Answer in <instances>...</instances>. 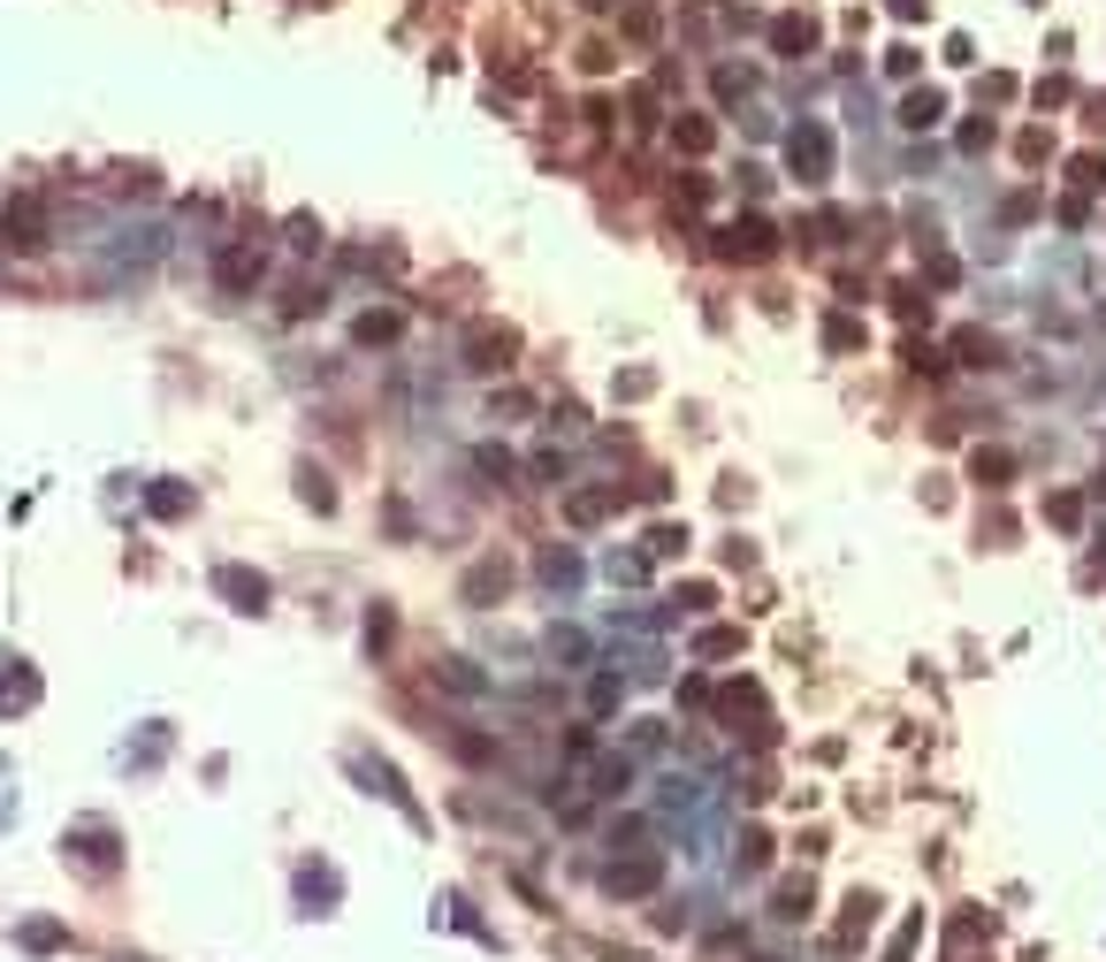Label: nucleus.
Instances as JSON below:
<instances>
[{
    "instance_id": "f257e3e1",
    "label": "nucleus",
    "mask_w": 1106,
    "mask_h": 962,
    "mask_svg": "<svg viewBox=\"0 0 1106 962\" xmlns=\"http://www.w3.org/2000/svg\"><path fill=\"white\" fill-rule=\"evenodd\" d=\"M656 886H664V855H656V848H633L619 863H603V894H611V902H641V894H656Z\"/></svg>"
},
{
    "instance_id": "f03ea898",
    "label": "nucleus",
    "mask_w": 1106,
    "mask_h": 962,
    "mask_svg": "<svg viewBox=\"0 0 1106 962\" xmlns=\"http://www.w3.org/2000/svg\"><path fill=\"white\" fill-rule=\"evenodd\" d=\"M54 237V222H46V199L38 191H15L8 206H0V245H15V253H38Z\"/></svg>"
},
{
    "instance_id": "7ed1b4c3",
    "label": "nucleus",
    "mask_w": 1106,
    "mask_h": 962,
    "mask_svg": "<svg viewBox=\"0 0 1106 962\" xmlns=\"http://www.w3.org/2000/svg\"><path fill=\"white\" fill-rule=\"evenodd\" d=\"M61 848H69V855H77L92 879H108V871L123 863V855H115V825H108V817H77V825L61 832Z\"/></svg>"
},
{
    "instance_id": "20e7f679",
    "label": "nucleus",
    "mask_w": 1106,
    "mask_h": 962,
    "mask_svg": "<svg viewBox=\"0 0 1106 962\" xmlns=\"http://www.w3.org/2000/svg\"><path fill=\"white\" fill-rule=\"evenodd\" d=\"M718 718H733V734H748V741H771V734H779L771 711H764V695H756V680H733V687L718 695Z\"/></svg>"
},
{
    "instance_id": "39448f33",
    "label": "nucleus",
    "mask_w": 1106,
    "mask_h": 962,
    "mask_svg": "<svg viewBox=\"0 0 1106 962\" xmlns=\"http://www.w3.org/2000/svg\"><path fill=\"white\" fill-rule=\"evenodd\" d=\"M787 160H793L801 183H824V176H832V131H824V123H793L787 131Z\"/></svg>"
},
{
    "instance_id": "423d86ee",
    "label": "nucleus",
    "mask_w": 1106,
    "mask_h": 962,
    "mask_svg": "<svg viewBox=\"0 0 1106 962\" xmlns=\"http://www.w3.org/2000/svg\"><path fill=\"white\" fill-rule=\"evenodd\" d=\"M718 253H725V260H771V253H779V230H771L764 214H741V222L718 230Z\"/></svg>"
},
{
    "instance_id": "0eeeda50",
    "label": "nucleus",
    "mask_w": 1106,
    "mask_h": 962,
    "mask_svg": "<svg viewBox=\"0 0 1106 962\" xmlns=\"http://www.w3.org/2000/svg\"><path fill=\"white\" fill-rule=\"evenodd\" d=\"M214 596H229V612H268V573H252V566H214Z\"/></svg>"
},
{
    "instance_id": "6e6552de",
    "label": "nucleus",
    "mask_w": 1106,
    "mask_h": 962,
    "mask_svg": "<svg viewBox=\"0 0 1106 962\" xmlns=\"http://www.w3.org/2000/svg\"><path fill=\"white\" fill-rule=\"evenodd\" d=\"M31 703H38V672L0 649V711H31Z\"/></svg>"
},
{
    "instance_id": "1a4fd4ad",
    "label": "nucleus",
    "mask_w": 1106,
    "mask_h": 962,
    "mask_svg": "<svg viewBox=\"0 0 1106 962\" xmlns=\"http://www.w3.org/2000/svg\"><path fill=\"white\" fill-rule=\"evenodd\" d=\"M351 772H359V780H374V787H382V795L397 802V809H405V817H413V825H428V817H420V802L405 795V780H397V772H390V764H382V757H351Z\"/></svg>"
},
{
    "instance_id": "9d476101",
    "label": "nucleus",
    "mask_w": 1106,
    "mask_h": 962,
    "mask_svg": "<svg viewBox=\"0 0 1106 962\" xmlns=\"http://www.w3.org/2000/svg\"><path fill=\"white\" fill-rule=\"evenodd\" d=\"M214 283H222V291H252V283H260V253L229 245V253L214 260Z\"/></svg>"
},
{
    "instance_id": "9b49d317",
    "label": "nucleus",
    "mask_w": 1106,
    "mask_h": 962,
    "mask_svg": "<svg viewBox=\"0 0 1106 962\" xmlns=\"http://www.w3.org/2000/svg\"><path fill=\"white\" fill-rule=\"evenodd\" d=\"M611 512H619V489H573V496H565V519H573V527H596V519H611Z\"/></svg>"
},
{
    "instance_id": "f8f14e48",
    "label": "nucleus",
    "mask_w": 1106,
    "mask_h": 962,
    "mask_svg": "<svg viewBox=\"0 0 1106 962\" xmlns=\"http://www.w3.org/2000/svg\"><path fill=\"white\" fill-rule=\"evenodd\" d=\"M466 351H474L481 374H488V367H511V328H474V336H466Z\"/></svg>"
},
{
    "instance_id": "ddd939ff",
    "label": "nucleus",
    "mask_w": 1106,
    "mask_h": 962,
    "mask_svg": "<svg viewBox=\"0 0 1106 962\" xmlns=\"http://www.w3.org/2000/svg\"><path fill=\"white\" fill-rule=\"evenodd\" d=\"M672 146H679V154H710V146H718V123H710V115H672Z\"/></svg>"
},
{
    "instance_id": "4468645a",
    "label": "nucleus",
    "mask_w": 1106,
    "mask_h": 962,
    "mask_svg": "<svg viewBox=\"0 0 1106 962\" xmlns=\"http://www.w3.org/2000/svg\"><path fill=\"white\" fill-rule=\"evenodd\" d=\"M870 925H878V894H862V886H855V894H847V917H839V948H855Z\"/></svg>"
},
{
    "instance_id": "2eb2a0df",
    "label": "nucleus",
    "mask_w": 1106,
    "mask_h": 962,
    "mask_svg": "<svg viewBox=\"0 0 1106 962\" xmlns=\"http://www.w3.org/2000/svg\"><path fill=\"white\" fill-rule=\"evenodd\" d=\"M939 115H947V92H909L901 100V131H932Z\"/></svg>"
},
{
    "instance_id": "dca6fc26",
    "label": "nucleus",
    "mask_w": 1106,
    "mask_h": 962,
    "mask_svg": "<svg viewBox=\"0 0 1106 962\" xmlns=\"http://www.w3.org/2000/svg\"><path fill=\"white\" fill-rule=\"evenodd\" d=\"M953 359H961V367H1000V336L961 328V336H953Z\"/></svg>"
},
{
    "instance_id": "f3484780",
    "label": "nucleus",
    "mask_w": 1106,
    "mask_h": 962,
    "mask_svg": "<svg viewBox=\"0 0 1106 962\" xmlns=\"http://www.w3.org/2000/svg\"><path fill=\"white\" fill-rule=\"evenodd\" d=\"M977 940H984V917H977V909H961V917H953V932H947V962H969V955H977Z\"/></svg>"
},
{
    "instance_id": "a211bd4d",
    "label": "nucleus",
    "mask_w": 1106,
    "mask_h": 962,
    "mask_svg": "<svg viewBox=\"0 0 1106 962\" xmlns=\"http://www.w3.org/2000/svg\"><path fill=\"white\" fill-rule=\"evenodd\" d=\"M436 680H443L451 695H481V687H488V680H481V672L466 664V657H443V664H436Z\"/></svg>"
},
{
    "instance_id": "6ab92c4d",
    "label": "nucleus",
    "mask_w": 1106,
    "mask_h": 962,
    "mask_svg": "<svg viewBox=\"0 0 1106 962\" xmlns=\"http://www.w3.org/2000/svg\"><path fill=\"white\" fill-rule=\"evenodd\" d=\"M1046 519H1053L1061 535H1076V527H1084V496H1076V489H1061V496H1046Z\"/></svg>"
},
{
    "instance_id": "aec40b11",
    "label": "nucleus",
    "mask_w": 1106,
    "mask_h": 962,
    "mask_svg": "<svg viewBox=\"0 0 1106 962\" xmlns=\"http://www.w3.org/2000/svg\"><path fill=\"white\" fill-rule=\"evenodd\" d=\"M146 504H154L160 519H176V512H191V489H183V481H160V489H146Z\"/></svg>"
},
{
    "instance_id": "412c9836",
    "label": "nucleus",
    "mask_w": 1106,
    "mask_h": 962,
    "mask_svg": "<svg viewBox=\"0 0 1106 962\" xmlns=\"http://www.w3.org/2000/svg\"><path fill=\"white\" fill-rule=\"evenodd\" d=\"M542 581H550V589H573V581H580L573 550H542Z\"/></svg>"
},
{
    "instance_id": "4be33fe9",
    "label": "nucleus",
    "mask_w": 1106,
    "mask_h": 962,
    "mask_svg": "<svg viewBox=\"0 0 1106 962\" xmlns=\"http://www.w3.org/2000/svg\"><path fill=\"white\" fill-rule=\"evenodd\" d=\"M824 344H832V351H855V344H862V321H855V314H832V321H824Z\"/></svg>"
},
{
    "instance_id": "5701e85b",
    "label": "nucleus",
    "mask_w": 1106,
    "mask_h": 962,
    "mask_svg": "<svg viewBox=\"0 0 1106 962\" xmlns=\"http://www.w3.org/2000/svg\"><path fill=\"white\" fill-rule=\"evenodd\" d=\"M1007 474H1015L1007 451H977V481H984V489H1007Z\"/></svg>"
},
{
    "instance_id": "b1692460",
    "label": "nucleus",
    "mask_w": 1106,
    "mask_h": 962,
    "mask_svg": "<svg viewBox=\"0 0 1106 962\" xmlns=\"http://www.w3.org/2000/svg\"><path fill=\"white\" fill-rule=\"evenodd\" d=\"M695 657H741V627H710L695 641Z\"/></svg>"
},
{
    "instance_id": "393cba45",
    "label": "nucleus",
    "mask_w": 1106,
    "mask_h": 962,
    "mask_svg": "<svg viewBox=\"0 0 1106 962\" xmlns=\"http://www.w3.org/2000/svg\"><path fill=\"white\" fill-rule=\"evenodd\" d=\"M679 550H687V527H672V519L648 527V558H679Z\"/></svg>"
},
{
    "instance_id": "a878e982",
    "label": "nucleus",
    "mask_w": 1106,
    "mask_h": 962,
    "mask_svg": "<svg viewBox=\"0 0 1106 962\" xmlns=\"http://www.w3.org/2000/svg\"><path fill=\"white\" fill-rule=\"evenodd\" d=\"M23 948H31V955L61 948V925H54V917H31V925H23Z\"/></svg>"
},
{
    "instance_id": "bb28decb",
    "label": "nucleus",
    "mask_w": 1106,
    "mask_h": 962,
    "mask_svg": "<svg viewBox=\"0 0 1106 962\" xmlns=\"http://www.w3.org/2000/svg\"><path fill=\"white\" fill-rule=\"evenodd\" d=\"M771 38H779V54H801V46H809L816 31H809L801 15H779V31H771Z\"/></svg>"
},
{
    "instance_id": "cd10ccee",
    "label": "nucleus",
    "mask_w": 1106,
    "mask_h": 962,
    "mask_svg": "<svg viewBox=\"0 0 1106 962\" xmlns=\"http://www.w3.org/2000/svg\"><path fill=\"white\" fill-rule=\"evenodd\" d=\"M779 917H809V879H787V886H779Z\"/></svg>"
},
{
    "instance_id": "c85d7f7f",
    "label": "nucleus",
    "mask_w": 1106,
    "mask_h": 962,
    "mask_svg": "<svg viewBox=\"0 0 1106 962\" xmlns=\"http://www.w3.org/2000/svg\"><path fill=\"white\" fill-rule=\"evenodd\" d=\"M1069 176H1076V191H1099V183H1106V160H1099V154H1076V168H1069Z\"/></svg>"
},
{
    "instance_id": "c756f323",
    "label": "nucleus",
    "mask_w": 1106,
    "mask_h": 962,
    "mask_svg": "<svg viewBox=\"0 0 1106 962\" xmlns=\"http://www.w3.org/2000/svg\"><path fill=\"white\" fill-rule=\"evenodd\" d=\"M397 336V314H366L359 321V344H390Z\"/></svg>"
},
{
    "instance_id": "7c9ffc66",
    "label": "nucleus",
    "mask_w": 1106,
    "mask_h": 962,
    "mask_svg": "<svg viewBox=\"0 0 1106 962\" xmlns=\"http://www.w3.org/2000/svg\"><path fill=\"white\" fill-rule=\"evenodd\" d=\"M474 467H481V474H496V481H511V451H496V444H481V451H474Z\"/></svg>"
},
{
    "instance_id": "2f4dec72",
    "label": "nucleus",
    "mask_w": 1106,
    "mask_h": 962,
    "mask_svg": "<svg viewBox=\"0 0 1106 962\" xmlns=\"http://www.w3.org/2000/svg\"><path fill=\"white\" fill-rule=\"evenodd\" d=\"M291 245H298V253H314V245H320V222H314V214H291Z\"/></svg>"
},
{
    "instance_id": "473e14b6",
    "label": "nucleus",
    "mask_w": 1106,
    "mask_h": 962,
    "mask_svg": "<svg viewBox=\"0 0 1106 962\" xmlns=\"http://www.w3.org/2000/svg\"><path fill=\"white\" fill-rule=\"evenodd\" d=\"M488 589H504V566H474L466 573V596H488Z\"/></svg>"
},
{
    "instance_id": "72a5a7b5",
    "label": "nucleus",
    "mask_w": 1106,
    "mask_h": 962,
    "mask_svg": "<svg viewBox=\"0 0 1106 962\" xmlns=\"http://www.w3.org/2000/svg\"><path fill=\"white\" fill-rule=\"evenodd\" d=\"M298 496H306L314 512H328V504H336V489H328V481H320V474H306V481H298Z\"/></svg>"
},
{
    "instance_id": "f704fd0d",
    "label": "nucleus",
    "mask_w": 1106,
    "mask_h": 962,
    "mask_svg": "<svg viewBox=\"0 0 1106 962\" xmlns=\"http://www.w3.org/2000/svg\"><path fill=\"white\" fill-rule=\"evenodd\" d=\"M909 367H916V374H939V367H947V359H939V351H932V344H924V336H916V344H909Z\"/></svg>"
},
{
    "instance_id": "c9c22d12",
    "label": "nucleus",
    "mask_w": 1106,
    "mask_h": 962,
    "mask_svg": "<svg viewBox=\"0 0 1106 962\" xmlns=\"http://www.w3.org/2000/svg\"><path fill=\"white\" fill-rule=\"evenodd\" d=\"M160 749H168V726H154V734L138 741V772H146V764H160Z\"/></svg>"
},
{
    "instance_id": "e433bc0d",
    "label": "nucleus",
    "mask_w": 1106,
    "mask_h": 962,
    "mask_svg": "<svg viewBox=\"0 0 1106 962\" xmlns=\"http://www.w3.org/2000/svg\"><path fill=\"white\" fill-rule=\"evenodd\" d=\"M679 604H687V612H710L718 596H710V581H687V589H679Z\"/></svg>"
},
{
    "instance_id": "4c0bfd02",
    "label": "nucleus",
    "mask_w": 1106,
    "mask_h": 962,
    "mask_svg": "<svg viewBox=\"0 0 1106 962\" xmlns=\"http://www.w3.org/2000/svg\"><path fill=\"white\" fill-rule=\"evenodd\" d=\"M580 8H611V0H580Z\"/></svg>"
}]
</instances>
